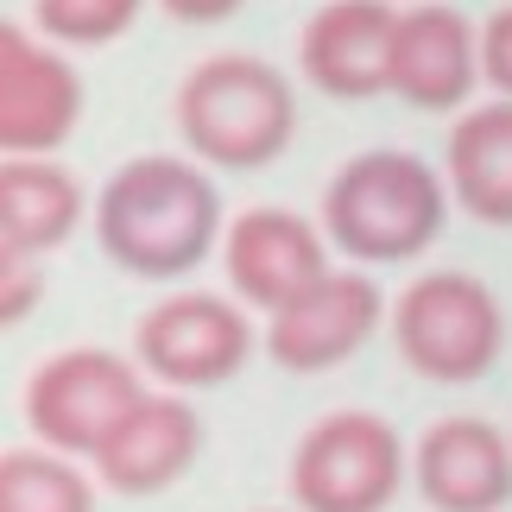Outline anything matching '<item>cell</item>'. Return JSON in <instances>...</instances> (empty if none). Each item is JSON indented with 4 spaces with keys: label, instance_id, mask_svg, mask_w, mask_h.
Here are the masks:
<instances>
[{
    "label": "cell",
    "instance_id": "9",
    "mask_svg": "<svg viewBox=\"0 0 512 512\" xmlns=\"http://www.w3.org/2000/svg\"><path fill=\"white\" fill-rule=\"evenodd\" d=\"M386 317H392V304L380 298V285L367 279V266H329L304 298L272 310L266 354L285 373H329V367L354 361V354L380 336Z\"/></svg>",
    "mask_w": 512,
    "mask_h": 512
},
{
    "label": "cell",
    "instance_id": "13",
    "mask_svg": "<svg viewBox=\"0 0 512 512\" xmlns=\"http://www.w3.org/2000/svg\"><path fill=\"white\" fill-rule=\"evenodd\" d=\"M411 481L430 512H506L512 506V430L487 418H437L411 449Z\"/></svg>",
    "mask_w": 512,
    "mask_h": 512
},
{
    "label": "cell",
    "instance_id": "19",
    "mask_svg": "<svg viewBox=\"0 0 512 512\" xmlns=\"http://www.w3.org/2000/svg\"><path fill=\"white\" fill-rule=\"evenodd\" d=\"M38 298H45V272H38V260L0 241V329L26 323L38 310Z\"/></svg>",
    "mask_w": 512,
    "mask_h": 512
},
{
    "label": "cell",
    "instance_id": "12",
    "mask_svg": "<svg viewBox=\"0 0 512 512\" xmlns=\"http://www.w3.org/2000/svg\"><path fill=\"white\" fill-rule=\"evenodd\" d=\"M399 0H323L298 32V70L329 102H373L392 76Z\"/></svg>",
    "mask_w": 512,
    "mask_h": 512
},
{
    "label": "cell",
    "instance_id": "21",
    "mask_svg": "<svg viewBox=\"0 0 512 512\" xmlns=\"http://www.w3.org/2000/svg\"><path fill=\"white\" fill-rule=\"evenodd\" d=\"M159 7L171 19H184V26H222V19H234L247 0H159Z\"/></svg>",
    "mask_w": 512,
    "mask_h": 512
},
{
    "label": "cell",
    "instance_id": "22",
    "mask_svg": "<svg viewBox=\"0 0 512 512\" xmlns=\"http://www.w3.org/2000/svg\"><path fill=\"white\" fill-rule=\"evenodd\" d=\"M266 512H285V506H266ZM291 512H298V506H291Z\"/></svg>",
    "mask_w": 512,
    "mask_h": 512
},
{
    "label": "cell",
    "instance_id": "1",
    "mask_svg": "<svg viewBox=\"0 0 512 512\" xmlns=\"http://www.w3.org/2000/svg\"><path fill=\"white\" fill-rule=\"evenodd\" d=\"M95 241L127 279L171 285L222 253V190L190 152H140L95 196Z\"/></svg>",
    "mask_w": 512,
    "mask_h": 512
},
{
    "label": "cell",
    "instance_id": "5",
    "mask_svg": "<svg viewBox=\"0 0 512 512\" xmlns=\"http://www.w3.org/2000/svg\"><path fill=\"white\" fill-rule=\"evenodd\" d=\"M405 443L380 411H323L291 449V506L298 512H386L405 487Z\"/></svg>",
    "mask_w": 512,
    "mask_h": 512
},
{
    "label": "cell",
    "instance_id": "18",
    "mask_svg": "<svg viewBox=\"0 0 512 512\" xmlns=\"http://www.w3.org/2000/svg\"><path fill=\"white\" fill-rule=\"evenodd\" d=\"M140 13L146 0H32L38 38H51L64 51H102L114 38H127Z\"/></svg>",
    "mask_w": 512,
    "mask_h": 512
},
{
    "label": "cell",
    "instance_id": "7",
    "mask_svg": "<svg viewBox=\"0 0 512 512\" xmlns=\"http://www.w3.org/2000/svg\"><path fill=\"white\" fill-rule=\"evenodd\" d=\"M133 354H140V373H152L165 392L222 386L253 354L247 304H228L215 291H171V298H159L140 317Z\"/></svg>",
    "mask_w": 512,
    "mask_h": 512
},
{
    "label": "cell",
    "instance_id": "10",
    "mask_svg": "<svg viewBox=\"0 0 512 512\" xmlns=\"http://www.w3.org/2000/svg\"><path fill=\"white\" fill-rule=\"evenodd\" d=\"M222 272H228L234 304L272 317V310L304 298L329 272V234L323 222H310L298 209H279V203L241 209L222 228Z\"/></svg>",
    "mask_w": 512,
    "mask_h": 512
},
{
    "label": "cell",
    "instance_id": "6",
    "mask_svg": "<svg viewBox=\"0 0 512 512\" xmlns=\"http://www.w3.org/2000/svg\"><path fill=\"white\" fill-rule=\"evenodd\" d=\"M140 392H146L140 361H127L114 348H64L32 367L26 392H19V411H26V430L45 449H57V456H95Z\"/></svg>",
    "mask_w": 512,
    "mask_h": 512
},
{
    "label": "cell",
    "instance_id": "2",
    "mask_svg": "<svg viewBox=\"0 0 512 512\" xmlns=\"http://www.w3.org/2000/svg\"><path fill=\"white\" fill-rule=\"evenodd\" d=\"M449 177L405 146H367L329 177L323 234L354 266H405L437 247L449 222Z\"/></svg>",
    "mask_w": 512,
    "mask_h": 512
},
{
    "label": "cell",
    "instance_id": "8",
    "mask_svg": "<svg viewBox=\"0 0 512 512\" xmlns=\"http://www.w3.org/2000/svg\"><path fill=\"white\" fill-rule=\"evenodd\" d=\"M83 127V76L64 45L0 19V159H51Z\"/></svg>",
    "mask_w": 512,
    "mask_h": 512
},
{
    "label": "cell",
    "instance_id": "11",
    "mask_svg": "<svg viewBox=\"0 0 512 512\" xmlns=\"http://www.w3.org/2000/svg\"><path fill=\"white\" fill-rule=\"evenodd\" d=\"M481 89V26L449 0L399 7L392 32V76L386 95H399L418 114H462Z\"/></svg>",
    "mask_w": 512,
    "mask_h": 512
},
{
    "label": "cell",
    "instance_id": "15",
    "mask_svg": "<svg viewBox=\"0 0 512 512\" xmlns=\"http://www.w3.org/2000/svg\"><path fill=\"white\" fill-rule=\"evenodd\" d=\"M443 177L462 215L481 228H512V102H475L456 114L443 146Z\"/></svg>",
    "mask_w": 512,
    "mask_h": 512
},
{
    "label": "cell",
    "instance_id": "17",
    "mask_svg": "<svg viewBox=\"0 0 512 512\" xmlns=\"http://www.w3.org/2000/svg\"><path fill=\"white\" fill-rule=\"evenodd\" d=\"M0 512H95V481L57 449H0Z\"/></svg>",
    "mask_w": 512,
    "mask_h": 512
},
{
    "label": "cell",
    "instance_id": "23",
    "mask_svg": "<svg viewBox=\"0 0 512 512\" xmlns=\"http://www.w3.org/2000/svg\"><path fill=\"white\" fill-rule=\"evenodd\" d=\"M399 7H418V0H399Z\"/></svg>",
    "mask_w": 512,
    "mask_h": 512
},
{
    "label": "cell",
    "instance_id": "3",
    "mask_svg": "<svg viewBox=\"0 0 512 512\" xmlns=\"http://www.w3.org/2000/svg\"><path fill=\"white\" fill-rule=\"evenodd\" d=\"M177 140L209 171H260L298 133V95L279 64L253 51H215L177 83Z\"/></svg>",
    "mask_w": 512,
    "mask_h": 512
},
{
    "label": "cell",
    "instance_id": "14",
    "mask_svg": "<svg viewBox=\"0 0 512 512\" xmlns=\"http://www.w3.org/2000/svg\"><path fill=\"white\" fill-rule=\"evenodd\" d=\"M196 456H203L196 405H184V392H140L133 411L108 430V443L89 462L114 494H165V487L190 475Z\"/></svg>",
    "mask_w": 512,
    "mask_h": 512
},
{
    "label": "cell",
    "instance_id": "4",
    "mask_svg": "<svg viewBox=\"0 0 512 512\" xmlns=\"http://www.w3.org/2000/svg\"><path fill=\"white\" fill-rule=\"evenodd\" d=\"M392 348L430 386H475L506 354V310L475 272H418L392 298Z\"/></svg>",
    "mask_w": 512,
    "mask_h": 512
},
{
    "label": "cell",
    "instance_id": "16",
    "mask_svg": "<svg viewBox=\"0 0 512 512\" xmlns=\"http://www.w3.org/2000/svg\"><path fill=\"white\" fill-rule=\"evenodd\" d=\"M95 203L83 196L76 171L57 159H0V241L19 253H57Z\"/></svg>",
    "mask_w": 512,
    "mask_h": 512
},
{
    "label": "cell",
    "instance_id": "20",
    "mask_svg": "<svg viewBox=\"0 0 512 512\" xmlns=\"http://www.w3.org/2000/svg\"><path fill=\"white\" fill-rule=\"evenodd\" d=\"M481 83L512 102V0L481 19Z\"/></svg>",
    "mask_w": 512,
    "mask_h": 512
}]
</instances>
